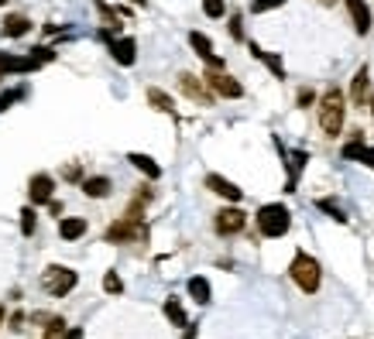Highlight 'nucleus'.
I'll list each match as a JSON object with an SVG mask.
<instances>
[{
  "instance_id": "29",
  "label": "nucleus",
  "mask_w": 374,
  "mask_h": 339,
  "mask_svg": "<svg viewBox=\"0 0 374 339\" xmlns=\"http://www.w3.org/2000/svg\"><path fill=\"white\" fill-rule=\"evenodd\" d=\"M281 3H288V0H254L251 3V14H265V10H275Z\"/></svg>"
},
{
  "instance_id": "39",
  "label": "nucleus",
  "mask_w": 374,
  "mask_h": 339,
  "mask_svg": "<svg viewBox=\"0 0 374 339\" xmlns=\"http://www.w3.org/2000/svg\"><path fill=\"white\" fill-rule=\"evenodd\" d=\"M0 329H3V305H0Z\"/></svg>"
},
{
  "instance_id": "2",
  "label": "nucleus",
  "mask_w": 374,
  "mask_h": 339,
  "mask_svg": "<svg viewBox=\"0 0 374 339\" xmlns=\"http://www.w3.org/2000/svg\"><path fill=\"white\" fill-rule=\"evenodd\" d=\"M288 226H292V213L281 206V202H268V206H261L258 209V233L261 237H285L288 233Z\"/></svg>"
},
{
  "instance_id": "13",
  "label": "nucleus",
  "mask_w": 374,
  "mask_h": 339,
  "mask_svg": "<svg viewBox=\"0 0 374 339\" xmlns=\"http://www.w3.org/2000/svg\"><path fill=\"white\" fill-rule=\"evenodd\" d=\"M368 93H371V72H368V66H361L354 72V83H350V99L357 106H368Z\"/></svg>"
},
{
  "instance_id": "36",
  "label": "nucleus",
  "mask_w": 374,
  "mask_h": 339,
  "mask_svg": "<svg viewBox=\"0 0 374 339\" xmlns=\"http://www.w3.org/2000/svg\"><path fill=\"white\" fill-rule=\"evenodd\" d=\"M66 339H83V329H69V333H66Z\"/></svg>"
},
{
  "instance_id": "5",
  "label": "nucleus",
  "mask_w": 374,
  "mask_h": 339,
  "mask_svg": "<svg viewBox=\"0 0 374 339\" xmlns=\"http://www.w3.org/2000/svg\"><path fill=\"white\" fill-rule=\"evenodd\" d=\"M131 240H144V226H141V220L120 216V220L106 230V244H131Z\"/></svg>"
},
{
  "instance_id": "11",
  "label": "nucleus",
  "mask_w": 374,
  "mask_h": 339,
  "mask_svg": "<svg viewBox=\"0 0 374 339\" xmlns=\"http://www.w3.org/2000/svg\"><path fill=\"white\" fill-rule=\"evenodd\" d=\"M110 55H113V62H120V66H134V59H138V41H134V38H117V41H110Z\"/></svg>"
},
{
  "instance_id": "31",
  "label": "nucleus",
  "mask_w": 374,
  "mask_h": 339,
  "mask_svg": "<svg viewBox=\"0 0 374 339\" xmlns=\"http://www.w3.org/2000/svg\"><path fill=\"white\" fill-rule=\"evenodd\" d=\"M62 329H66L62 319H48V326H45V339H59L62 336Z\"/></svg>"
},
{
  "instance_id": "28",
  "label": "nucleus",
  "mask_w": 374,
  "mask_h": 339,
  "mask_svg": "<svg viewBox=\"0 0 374 339\" xmlns=\"http://www.w3.org/2000/svg\"><path fill=\"white\" fill-rule=\"evenodd\" d=\"M223 10H227L223 0H203V14L206 17H223Z\"/></svg>"
},
{
  "instance_id": "34",
  "label": "nucleus",
  "mask_w": 374,
  "mask_h": 339,
  "mask_svg": "<svg viewBox=\"0 0 374 339\" xmlns=\"http://www.w3.org/2000/svg\"><path fill=\"white\" fill-rule=\"evenodd\" d=\"M48 209H52V216H55V220L62 216V202H55V199H52V202H48Z\"/></svg>"
},
{
  "instance_id": "38",
  "label": "nucleus",
  "mask_w": 374,
  "mask_h": 339,
  "mask_svg": "<svg viewBox=\"0 0 374 339\" xmlns=\"http://www.w3.org/2000/svg\"><path fill=\"white\" fill-rule=\"evenodd\" d=\"M186 339H196V329H192V326H189V333H186Z\"/></svg>"
},
{
  "instance_id": "42",
  "label": "nucleus",
  "mask_w": 374,
  "mask_h": 339,
  "mask_svg": "<svg viewBox=\"0 0 374 339\" xmlns=\"http://www.w3.org/2000/svg\"><path fill=\"white\" fill-rule=\"evenodd\" d=\"M3 3H7V0H0V7H3Z\"/></svg>"
},
{
  "instance_id": "41",
  "label": "nucleus",
  "mask_w": 374,
  "mask_h": 339,
  "mask_svg": "<svg viewBox=\"0 0 374 339\" xmlns=\"http://www.w3.org/2000/svg\"><path fill=\"white\" fill-rule=\"evenodd\" d=\"M131 3H138V7H144V0H131Z\"/></svg>"
},
{
  "instance_id": "22",
  "label": "nucleus",
  "mask_w": 374,
  "mask_h": 339,
  "mask_svg": "<svg viewBox=\"0 0 374 339\" xmlns=\"http://www.w3.org/2000/svg\"><path fill=\"white\" fill-rule=\"evenodd\" d=\"M59 233H62V240H80L86 233V220H62Z\"/></svg>"
},
{
  "instance_id": "18",
  "label": "nucleus",
  "mask_w": 374,
  "mask_h": 339,
  "mask_svg": "<svg viewBox=\"0 0 374 339\" xmlns=\"http://www.w3.org/2000/svg\"><path fill=\"white\" fill-rule=\"evenodd\" d=\"M127 162H131V165H134L138 171H144L151 182H155V178H162V168H158V165H155V158H148V155H138V151H131V155H127Z\"/></svg>"
},
{
  "instance_id": "12",
  "label": "nucleus",
  "mask_w": 374,
  "mask_h": 339,
  "mask_svg": "<svg viewBox=\"0 0 374 339\" xmlns=\"http://www.w3.org/2000/svg\"><path fill=\"white\" fill-rule=\"evenodd\" d=\"M347 10H350L354 31H357V35H368V31H371V7H368L364 0H347Z\"/></svg>"
},
{
  "instance_id": "9",
  "label": "nucleus",
  "mask_w": 374,
  "mask_h": 339,
  "mask_svg": "<svg viewBox=\"0 0 374 339\" xmlns=\"http://www.w3.org/2000/svg\"><path fill=\"white\" fill-rule=\"evenodd\" d=\"M189 45L196 48V55H199V59H203L209 69H223V59L213 52V41H209L203 31H192V35H189Z\"/></svg>"
},
{
  "instance_id": "19",
  "label": "nucleus",
  "mask_w": 374,
  "mask_h": 339,
  "mask_svg": "<svg viewBox=\"0 0 374 339\" xmlns=\"http://www.w3.org/2000/svg\"><path fill=\"white\" fill-rule=\"evenodd\" d=\"M110 178H103V175H93V178H83V192L90 195V199H103V195H110Z\"/></svg>"
},
{
  "instance_id": "16",
  "label": "nucleus",
  "mask_w": 374,
  "mask_h": 339,
  "mask_svg": "<svg viewBox=\"0 0 374 339\" xmlns=\"http://www.w3.org/2000/svg\"><path fill=\"white\" fill-rule=\"evenodd\" d=\"M344 158H350V162H361V165L374 168V148H368V144L361 141V134H357L350 144H344Z\"/></svg>"
},
{
  "instance_id": "40",
  "label": "nucleus",
  "mask_w": 374,
  "mask_h": 339,
  "mask_svg": "<svg viewBox=\"0 0 374 339\" xmlns=\"http://www.w3.org/2000/svg\"><path fill=\"white\" fill-rule=\"evenodd\" d=\"M368 106H371V113H374V93H371V99H368Z\"/></svg>"
},
{
  "instance_id": "7",
  "label": "nucleus",
  "mask_w": 374,
  "mask_h": 339,
  "mask_svg": "<svg viewBox=\"0 0 374 339\" xmlns=\"http://www.w3.org/2000/svg\"><path fill=\"white\" fill-rule=\"evenodd\" d=\"M179 89L186 93L192 103H199V106H213V89L206 86V79H203V76L183 72V76H179Z\"/></svg>"
},
{
  "instance_id": "24",
  "label": "nucleus",
  "mask_w": 374,
  "mask_h": 339,
  "mask_svg": "<svg viewBox=\"0 0 374 339\" xmlns=\"http://www.w3.org/2000/svg\"><path fill=\"white\" fill-rule=\"evenodd\" d=\"M165 316H169V322H172V326H189L186 309L179 305V298H169V302H165Z\"/></svg>"
},
{
  "instance_id": "4",
  "label": "nucleus",
  "mask_w": 374,
  "mask_h": 339,
  "mask_svg": "<svg viewBox=\"0 0 374 339\" xmlns=\"http://www.w3.org/2000/svg\"><path fill=\"white\" fill-rule=\"evenodd\" d=\"M76 271H69V267H48L45 271V278H41V284H45V291L48 295H55V298H62V295H69L73 288H76Z\"/></svg>"
},
{
  "instance_id": "23",
  "label": "nucleus",
  "mask_w": 374,
  "mask_h": 339,
  "mask_svg": "<svg viewBox=\"0 0 374 339\" xmlns=\"http://www.w3.org/2000/svg\"><path fill=\"white\" fill-rule=\"evenodd\" d=\"M189 295H192L199 305H206V302H209V281H206V278H189Z\"/></svg>"
},
{
  "instance_id": "17",
  "label": "nucleus",
  "mask_w": 374,
  "mask_h": 339,
  "mask_svg": "<svg viewBox=\"0 0 374 339\" xmlns=\"http://www.w3.org/2000/svg\"><path fill=\"white\" fill-rule=\"evenodd\" d=\"M0 31H3L7 38H21V35H28V31H31V21H28L24 14H7V17H3V24H0Z\"/></svg>"
},
{
  "instance_id": "25",
  "label": "nucleus",
  "mask_w": 374,
  "mask_h": 339,
  "mask_svg": "<svg viewBox=\"0 0 374 339\" xmlns=\"http://www.w3.org/2000/svg\"><path fill=\"white\" fill-rule=\"evenodd\" d=\"M35 226H38V216H35V209H31V206H24V209H21V233H24V237H31V233H35Z\"/></svg>"
},
{
  "instance_id": "3",
  "label": "nucleus",
  "mask_w": 374,
  "mask_h": 339,
  "mask_svg": "<svg viewBox=\"0 0 374 339\" xmlns=\"http://www.w3.org/2000/svg\"><path fill=\"white\" fill-rule=\"evenodd\" d=\"M288 274H292V281L306 291V295H312L316 288H319V260L309 254H295V260H292V267H288Z\"/></svg>"
},
{
  "instance_id": "6",
  "label": "nucleus",
  "mask_w": 374,
  "mask_h": 339,
  "mask_svg": "<svg viewBox=\"0 0 374 339\" xmlns=\"http://www.w3.org/2000/svg\"><path fill=\"white\" fill-rule=\"evenodd\" d=\"M203 79H206V86H209L216 96H223V99H241V96H244V86L237 83L234 76H227L223 69H213V72H206Z\"/></svg>"
},
{
  "instance_id": "26",
  "label": "nucleus",
  "mask_w": 374,
  "mask_h": 339,
  "mask_svg": "<svg viewBox=\"0 0 374 339\" xmlns=\"http://www.w3.org/2000/svg\"><path fill=\"white\" fill-rule=\"evenodd\" d=\"M316 206H319V209H323V213H330V216H333V220H337V223H347V216H344V209H340V206H337V202H333V199H319V202H316Z\"/></svg>"
},
{
  "instance_id": "10",
  "label": "nucleus",
  "mask_w": 374,
  "mask_h": 339,
  "mask_svg": "<svg viewBox=\"0 0 374 339\" xmlns=\"http://www.w3.org/2000/svg\"><path fill=\"white\" fill-rule=\"evenodd\" d=\"M41 66V59L28 55V59H17V55H0V79L3 76H14V72H35Z\"/></svg>"
},
{
  "instance_id": "20",
  "label": "nucleus",
  "mask_w": 374,
  "mask_h": 339,
  "mask_svg": "<svg viewBox=\"0 0 374 339\" xmlns=\"http://www.w3.org/2000/svg\"><path fill=\"white\" fill-rule=\"evenodd\" d=\"M251 55H254V59H261V62L272 69V76H275V79H285V66H281L279 55H272V52H265V48H258V45H251Z\"/></svg>"
},
{
  "instance_id": "27",
  "label": "nucleus",
  "mask_w": 374,
  "mask_h": 339,
  "mask_svg": "<svg viewBox=\"0 0 374 339\" xmlns=\"http://www.w3.org/2000/svg\"><path fill=\"white\" fill-rule=\"evenodd\" d=\"M103 288H106L110 295H120V291H124V281H120L113 271H106V274H103Z\"/></svg>"
},
{
  "instance_id": "37",
  "label": "nucleus",
  "mask_w": 374,
  "mask_h": 339,
  "mask_svg": "<svg viewBox=\"0 0 374 339\" xmlns=\"http://www.w3.org/2000/svg\"><path fill=\"white\" fill-rule=\"evenodd\" d=\"M316 3H323V7H333V3H337V0H316Z\"/></svg>"
},
{
  "instance_id": "14",
  "label": "nucleus",
  "mask_w": 374,
  "mask_h": 339,
  "mask_svg": "<svg viewBox=\"0 0 374 339\" xmlns=\"http://www.w3.org/2000/svg\"><path fill=\"white\" fill-rule=\"evenodd\" d=\"M52 188H55L52 175H35V178H31V185H28L31 206H35V202H52Z\"/></svg>"
},
{
  "instance_id": "32",
  "label": "nucleus",
  "mask_w": 374,
  "mask_h": 339,
  "mask_svg": "<svg viewBox=\"0 0 374 339\" xmlns=\"http://www.w3.org/2000/svg\"><path fill=\"white\" fill-rule=\"evenodd\" d=\"M21 96H24L21 89H10V93H3V96H0V110H7V106H10L14 99H21Z\"/></svg>"
},
{
  "instance_id": "30",
  "label": "nucleus",
  "mask_w": 374,
  "mask_h": 339,
  "mask_svg": "<svg viewBox=\"0 0 374 339\" xmlns=\"http://www.w3.org/2000/svg\"><path fill=\"white\" fill-rule=\"evenodd\" d=\"M230 38L244 41V21H241V14H230Z\"/></svg>"
},
{
  "instance_id": "8",
  "label": "nucleus",
  "mask_w": 374,
  "mask_h": 339,
  "mask_svg": "<svg viewBox=\"0 0 374 339\" xmlns=\"http://www.w3.org/2000/svg\"><path fill=\"white\" fill-rule=\"evenodd\" d=\"M244 223H247V216H244L237 206L220 209V213H216V220H213V226H216V233H220V237H234V233H241V230H244Z\"/></svg>"
},
{
  "instance_id": "1",
  "label": "nucleus",
  "mask_w": 374,
  "mask_h": 339,
  "mask_svg": "<svg viewBox=\"0 0 374 339\" xmlns=\"http://www.w3.org/2000/svg\"><path fill=\"white\" fill-rule=\"evenodd\" d=\"M344 117H347V103L340 89H326L319 99V127L326 137H337L344 130Z\"/></svg>"
},
{
  "instance_id": "35",
  "label": "nucleus",
  "mask_w": 374,
  "mask_h": 339,
  "mask_svg": "<svg viewBox=\"0 0 374 339\" xmlns=\"http://www.w3.org/2000/svg\"><path fill=\"white\" fill-rule=\"evenodd\" d=\"M66 178H80V165H69V168H66Z\"/></svg>"
},
{
  "instance_id": "21",
  "label": "nucleus",
  "mask_w": 374,
  "mask_h": 339,
  "mask_svg": "<svg viewBox=\"0 0 374 339\" xmlns=\"http://www.w3.org/2000/svg\"><path fill=\"white\" fill-rule=\"evenodd\" d=\"M148 103H151L155 110H162V113H176V103H172V96H169L165 89H158V86H151V89H148Z\"/></svg>"
},
{
  "instance_id": "15",
  "label": "nucleus",
  "mask_w": 374,
  "mask_h": 339,
  "mask_svg": "<svg viewBox=\"0 0 374 339\" xmlns=\"http://www.w3.org/2000/svg\"><path fill=\"white\" fill-rule=\"evenodd\" d=\"M206 188L209 192H216V195H223V199H230V202H241V188L234 185V182H227L223 175H206Z\"/></svg>"
},
{
  "instance_id": "33",
  "label": "nucleus",
  "mask_w": 374,
  "mask_h": 339,
  "mask_svg": "<svg viewBox=\"0 0 374 339\" xmlns=\"http://www.w3.org/2000/svg\"><path fill=\"white\" fill-rule=\"evenodd\" d=\"M316 103V93L312 89H299V106H312Z\"/></svg>"
}]
</instances>
